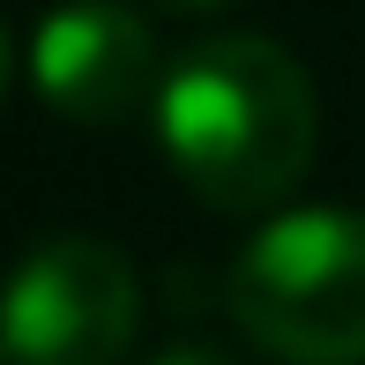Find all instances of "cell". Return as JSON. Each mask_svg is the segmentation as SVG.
<instances>
[{
    "instance_id": "6da1fadb",
    "label": "cell",
    "mask_w": 365,
    "mask_h": 365,
    "mask_svg": "<svg viewBox=\"0 0 365 365\" xmlns=\"http://www.w3.org/2000/svg\"><path fill=\"white\" fill-rule=\"evenodd\" d=\"M313 135V82L276 38H209L164 68L157 142L209 209H276L306 179Z\"/></svg>"
},
{
    "instance_id": "7a4b0ae2",
    "label": "cell",
    "mask_w": 365,
    "mask_h": 365,
    "mask_svg": "<svg viewBox=\"0 0 365 365\" xmlns=\"http://www.w3.org/2000/svg\"><path fill=\"white\" fill-rule=\"evenodd\" d=\"M224 306L276 365H365V217L291 209L261 224L224 276Z\"/></svg>"
},
{
    "instance_id": "3957f363",
    "label": "cell",
    "mask_w": 365,
    "mask_h": 365,
    "mask_svg": "<svg viewBox=\"0 0 365 365\" xmlns=\"http://www.w3.org/2000/svg\"><path fill=\"white\" fill-rule=\"evenodd\" d=\"M142 328V284L105 239H45L0 291V358L8 365H120Z\"/></svg>"
},
{
    "instance_id": "277c9868",
    "label": "cell",
    "mask_w": 365,
    "mask_h": 365,
    "mask_svg": "<svg viewBox=\"0 0 365 365\" xmlns=\"http://www.w3.org/2000/svg\"><path fill=\"white\" fill-rule=\"evenodd\" d=\"M30 82L75 127H120L157 105L164 60L135 8L120 0H60L30 38Z\"/></svg>"
},
{
    "instance_id": "5b68a950",
    "label": "cell",
    "mask_w": 365,
    "mask_h": 365,
    "mask_svg": "<svg viewBox=\"0 0 365 365\" xmlns=\"http://www.w3.org/2000/svg\"><path fill=\"white\" fill-rule=\"evenodd\" d=\"M149 365H239V358H224L217 343H172V351H157Z\"/></svg>"
},
{
    "instance_id": "8992f818",
    "label": "cell",
    "mask_w": 365,
    "mask_h": 365,
    "mask_svg": "<svg viewBox=\"0 0 365 365\" xmlns=\"http://www.w3.org/2000/svg\"><path fill=\"white\" fill-rule=\"evenodd\" d=\"M157 8H172V15H202V8H224V0H157Z\"/></svg>"
},
{
    "instance_id": "52a82bcc",
    "label": "cell",
    "mask_w": 365,
    "mask_h": 365,
    "mask_svg": "<svg viewBox=\"0 0 365 365\" xmlns=\"http://www.w3.org/2000/svg\"><path fill=\"white\" fill-rule=\"evenodd\" d=\"M0 97H8V30H0Z\"/></svg>"
}]
</instances>
